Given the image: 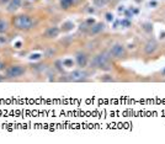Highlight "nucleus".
Segmentation results:
<instances>
[{"instance_id":"obj_1","label":"nucleus","mask_w":165,"mask_h":144,"mask_svg":"<svg viewBox=\"0 0 165 144\" xmlns=\"http://www.w3.org/2000/svg\"><path fill=\"white\" fill-rule=\"evenodd\" d=\"M14 23H15V26L20 30H30L33 27V20L27 15L17 16L14 21Z\"/></svg>"},{"instance_id":"obj_2","label":"nucleus","mask_w":165,"mask_h":144,"mask_svg":"<svg viewBox=\"0 0 165 144\" xmlns=\"http://www.w3.org/2000/svg\"><path fill=\"white\" fill-rule=\"evenodd\" d=\"M25 73V68L21 67V65H14V67H10L6 71V76L8 78H19Z\"/></svg>"},{"instance_id":"obj_3","label":"nucleus","mask_w":165,"mask_h":144,"mask_svg":"<svg viewBox=\"0 0 165 144\" xmlns=\"http://www.w3.org/2000/svg\"><path fill=\"white\" fill-rule=\"evenodd\" d=\"M109 63V57L105 54V53H101V54L96 56L92 61V65H95L96 68H105Z\"/></svg>"},{"instance_id":"obj_4","label":"nucleus","mask_w":165,"mask_h":144,"mask_svg":"<svg viewBox=\"0 0 165 144\" xmlns=\"http://www.w3.org/2000/svg\"><path fill=\"white\" fill-rule=\"evenodd\" d=\"M125 53H126L125 47H123L122 44H118V43L115 44L110 51L111 57H114V58H121V57L125 56Z\"/></svg>"},{"instance_id":"obj_5","label":"nucleus","mask_w":165,"mask_h":144,"mask_svg":"<svg viewBox=\"0 0 165 144\" xmlns=\"http://www.w3.org/2000/svg\"><path fill=\"white\" fill-rule=\"evenodd\" d=\"M87 76V73L85 70H74L72 74L69 75V79L73 81H81Z\"/></svg>"},{"instance_id":"obj_6","label":"nucleus","mask_w":165,"mask_h":144,"mask_svg":"<svg viewBox=\"0 0 165 144\" xmlns=\"http://www.w3.org/2000/svg\"><path fill=\"white\" fill-rule=\"evenodd\" d=\"M158 49V43H157V41L154 40H150L147 42V44L144 46V52L147 53V54H153L155 51Z\"/></svg>"},{"instance_id":"obj_7","label":"nucleus","mask_w":165,"mask_h":144,"mask_svg":"<svg viewBox=\"0 0 165 144\" xmlns=\"http://www.w3.org/2000/svg\"><path fill=\"white\" fill-rule=\"evenodd\" d=\"M76 62H78L79 67H85L87 64V57L85 53H78L76 54Z\"/></svg>"},{"instance_id":"obj_8","label":"nucleus","mask_w":165,"mask_h":144,"mask_svg":"<svg viewBox=\"0 0 165 144\" xmlns=\"http://www.w3.org/2000/svg\"><path fill=\"white\" fill-rule=\"evenodd\" d=\"M58 35H59V28H58V27H51V28L47 30L46 37H48V38H54V37H57Z\"/></svg>"},{"instance_id":"obj_9","label":"nucleus","mask_w":165,"mask_h":144,"mask_svg":"<svg viewBox=\"0 0 165 144\" xmlns=\"http://www.w3.org/2000/svg\"><path fill=\"white\" fill-rule=\"evenodd\" d=\"M20 5H21V0H10L8 10L9 11H15V10H17L20 8Z\"/></svg>"},{"instance_id":"obj_10","label":"nucleus","mask_w":165,"mask_h":144,"mask_svg":"<svg viewBox=\"0 0 165 144\" xmlns=\"http://www.w3.org/2000/svg\"><path fill=\"white\" fill-rule=\"evenodd\" d=\"M104 28H105V25H104V23H102V22H99V23H96L95 26H92L90 33H91V35H96V33H99V32L104 31Z\"/></svg>"},{"instance_id":"obj_11","label":"nucleus","mask_w":165,"mask_h":144,"mask_svg":"<svg viewBox=\"0 0 165 144\" xmlns=\"http://www.w3.org/2000/svg\"><path fill=\"white\" fill-rule=\"evenodd\" d=\"M8 27H9L8 22L5 21V20H1V19H0V33H3V32L6 31Z\"/></svg>"},{"instance_id":"obj_12","label":"nucleus","mask_w":165,"mask_h":144,"mask_svg":"<svg viewBox=\"0 0 165 144\" xmlns=\"http://www.w3.org/2000/svg\"><path fill=\"white\" fill-rule=\"evenodd\" d=\"M74 1H75V0H62V1H61V5H62V8H63V9H68Z\"/></svg>"},{"instance_id":"obj_13","label":"nucleus","mask_w":165,"mask_h":144,"mask_svg":"<svg viewBox=\"0 0 165 144\" xmlns=\"http://www.w3.org/2000/svg\"><path fill=\"white\" fill-rule=\"evenodd\" d=\"M95 1V4L97 5V6H102V5H105L106 3H107V0H94Z\"/></svg>"},{"instance_id":"obj_14","label":"nucleus","mask_w":165,"mask_h":144,"mask_svg":"<svg viewBox=\"0 0 165 144\" xmlns=\"http://www.w3.org/2000/svg\"><path fill=\"white\" fill-rule=\"evenodd\" d=\"M64 30H70L73 27V22H67V23H64Z\"/></svg>"},{"instance_id":"obj_15","label":"nucleus","mask_w":165,"mask_h":144,"mask_svg":"<svg viewBox=\"0 0 165 144\" xmlns=\"http://www.w3.org/2000/svg\"><path fill=\"white\" fill-rule=\"evenodd\" d=\"M106 20H107V21H112V20H114V16H112V14H110V13H107V14H106Z\"/></svg>"},{"instance_id":"obj_16","label":"nucleus","mask_w":165,"mask_h":144,"mask_svg":"<svg viewBox=\"0 0 165 144\" xmlns=\"http://www.w3.org/2000/svg\"><path fill=\"white\" fill-rule=\"evenodd\" d=\"M121 25H123V26H129L131 23H129V21H126V20H123V21H121Z\"/></svg>"},{"instance_id":"obj_17","label":"nucleus","mask_w":165,"mask_h":144,"mask_svg":"<svg viewBox=\"0 0 165 144\" xmlns=\"http://www.w3.org/2000/svg\"><path fill=\"white\" fill-rule=\"evenodd\" d=\"M63 63L66 64V65H72V64H73V62H72V61H69V59H68V61H64Z\"/></svg>"},{"instance_id":"obj_18","label":"nucleus","mask_w":165,"mask_h":144,"mask_svg":"<svg viewBox=\"0 0 165 144\" xmlns=\"http://www.w3.org/2000/svg\"><path fill=\"white\" fill-rule=\"evenodd\" d=\"M3 68H4V63L0 62V69H3Z\"/></svg>"},{"instance_id":"obj_19","label":"nucleus","mask_w":165,"mask_h":144,"mask_svg":"<svg viewBox=\"0 0 165 144\" xmlns=\"http://www.w3.org/2000/svg\"><path fill=\"white\" fill-rule=\"evenodd\" d=\"M8 1V0H0V3H1V4H4V3H6Z\"/></svg>"},{"instance_id":"obj_20","label":"nucleus","mask_w":165,"mask_h":144,"mask_svg":"<svg viewBox=\"0 0 165 144\" xmlns=\"http://www.w3.org/2000/svg\"><path fill=\"white\" fill-rule=\"evenodd\" d=\"M1 80H3V78H0V81H1Z\"/></svg>"}]
</instances>
